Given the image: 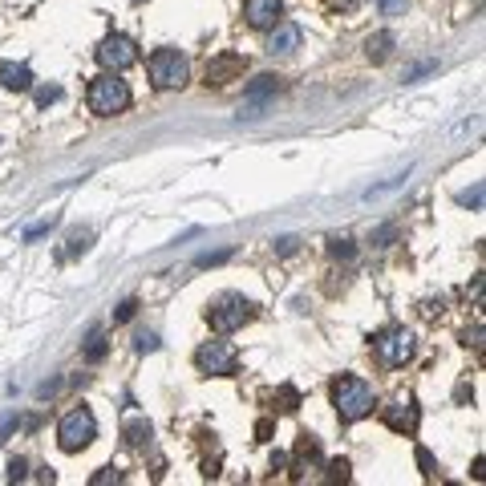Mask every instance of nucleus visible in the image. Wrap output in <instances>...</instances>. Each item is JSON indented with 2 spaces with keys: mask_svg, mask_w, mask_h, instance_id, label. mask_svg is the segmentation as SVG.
I'll return each instance as SVG.
<instances>
[{
  "mask_svg": "<svg viewBox=\"0 0 486 486\" xmlns=\"http://www.w3.org/2000/svg\"><path fill=\"white\" fill-rule=\"evenodd\" d=\"M280 89V77H271V73H260L252 86H247V101H267L271 93Z\"/></svg>",
  "mask_w": 486,
  "mask_h": 486,
  "instance_id": "4468645a",
  "label": "nucleus"
},
{
  "mask_svg": "<svg viewBox=\"0 0 486 486\" xmlns=\"http://www.w3.org/2000/svg\"><path fill=\"white\" fill-rule=\"evenodd\" d=\"M227 260H231V252H207V256L195 260V267H219V264H227Z\"/></svg>",
  "mask_w": 486,
  "mask_h": 486,
  "instance_id": "aec40b11",
  "label": "nucleus"
},
{
  "mask_svg": "<svg viewBox=\"0 0 486 486\" xmlns=\"http://www.w3.org/2000/svg\"><path fill=\"white\" fill-rule=\"evenodd\" d=\"M0 82L8 89H29L33 86V69H29V65H4V69H0Z\"/></svg>",
  "mask_w": 486,
  "mask_h": 486,
  "instance_id": "ddd939ff",
  "label": "nucleus"
},
{
  "mask_svg": "<svg viewBox=\"0 0 486 486\" xmlns=\"http://www.w3.org/2000/svg\"><path fill=\"white\" fill-rule=\"evenodd\" d=\"M97 61H101L110 73H122V69L138 65V45H134L130 37H122V33H110L106 41L97 45Z\"/></svg>",
  "mask_w": 486,
  "mask_h": 486,
  "instance_id": "0eeeda50",
  "label": "nucleus"
},
{
  "mask_svg": "<svg viewBox=\"0 0 486 486\" xmlns=\"http://www.w3.org/2000/svg\"><path fill=\"white\" fill-rule=\"evenodd\" d=\"M296 405H300V393H296L292 385H284V389H280V405H276V409H284V413H292Z\"/></svg>",
  "mask_w": 486,
  "mask_h": 486,
  "instance_id": "6ab92c4d",
  "label": "nucleus"
},
{
  "mask_svg": "<svg viewBox=\"0 0 486 486\" xmlns=\"http://www.w3.org/2000/svg\"><path fill=\"white\" fill-rule=\"evenodd\" d=\"M434 69H438V61H422V65L405 69V77H401V82H417V77H426V73H434Z\"/></svg>",
  "mask_w": 486,
  "mask_h": 486,
  "instance_id": "412c9836",
  "label": "nucleus"
},
{
  "mask_svg": "<svg viewBox=\"0 0 486 486\" xmlns=\"http://www.w3.org/2000/svg\"><path fill=\"white\" fill-rule=\"evenodd\" d=\"M280 8H284V0H243V16H247L252 29L280 25Z\"/></svg>",
  "mask_w": 486,
  "mask_h": 486,
  "instance_id": "9b49d317",
  "label": "nucleus"
},
{
  "mask_svg": "<svg viewBox=\"0 0 486 486\" xmlns=\"http://www.w3.org/2000/svg\"><path fill=\"white\" fill-rule=\"evenodd\" d=\"M186 77H191V65H186V57L178 49L150 53V82H154V89H182Z\"/></svg>",
  "mask_w": 486,
  "mask_h": 486,
  "instance_id": "39448f33",
  "label": "nucleus"
},
{
  "mask_svg": "<svg viewBox=\"0 0 486 486\" xmlns=\"http://www.w3.org/2000/svg\"><path fill=\"white\" fill-rule=\"evenodd\" d=\"M134 312H138V300H126V304H118V312H114V324H126V320H134Z\"/></svg>",
  "mask_w": 486,
  "mask_h": 486,
  "instance_id": "393cba45",
  "label": "nucleus"
},
{
  "mask_svg": "<svg viewBox=\"0 0 486 486\" xmlns=\"http://www.w3.org/2000/svg\"><path fill=\"white\" fill-rule=\"evenodd\" d=\"M381 422H385L389 430H398V434H417L422 413H417V405H413L409 398H398V401H389V405L381 409Z\"/></svg>",
  "mask_w": 486,
  "mask_h": 486,
  "instance_id": "1a4fd4ad",
  "label": "nucleus"
},
{
  "mask_svg": "<svg viewBox=\"0 0 486 486\" xmlns=\"http://www.w3.org/2000/svg\"><path fill=\"white\" fill-rule=\"evenodd\" d=\"M276 247H280V252L288 256V252H296V239H292V235H288V239H276Z\"/></svg>",
  "mask_w": 486,
  "mask_h": 486,
  "instance_id": "2f4dec72",
  "label": "nucleus"
},
{
  "mask_svg": "<svg viewBox=\"0 0 486 486\" xmlns=\"http://www.w3.org/2000/svg\"><path fill=\"white\" fill-rule=\"evenodd\" d=\"M86 101L97 118H114V114H126V110H130L134 93H130V86L122 82V73H110V69H106L101 77L89 82Z\"/></svg>",
  "mask_w": 486,
  "mask_h": 486,
  "instance_id": "f03ea898",
  "label": "nucleus"
},
{
  "mask_svg": "<svg viewBox=\"0 0 486 486\" xmlns=\"http://www.w3.org/2000/svg\"><path fill=\"white\" fill-rule=\"evenodd\" d=\"M300 49V29L296 25H271V37H267V53H292Z\"/></svg>",
  "mask_w": 486,
  "mask_h": 486,
  "instance_id": "f8f14e48",
  "label": "nucleus"
},
{
  "mask_svg": "<svg viewBox=\"0 0 486 486\" xmlns=\"http://www.w3.org/2000/svg\"><path fill=\"white\" fill-rule=\"evenodd\" d=\"M57 97H61V89H57V86H41V89H37V106H49V101H57Z\"/></svg>",
  "mask_w": 486,
  "mask_h": 486,
  "instance_id": "cd10ccee",
  "label": "nucleus"
},
{
  "mask_svg": "<svg viewBox=\"0 0 486 486\" xmlns=\"http://www.w3.org/2000/svg\"><path fill=\"white\" fill-rule=\"evenodd\" d=\"M328 393H332V405H337V417L341 422H361V417H369L373 413V385L369 381H361V377H337L332 385H328Z\"/></svg>",
  "mask_w": 486,
  "mask_h": 486,
  "instance_id": "f257e3e1",
  "label": "nucleus"
},
{
  "mask_svg": "<svg viewBox=\"0 0 486 486\" xmlns=\"http://www.w3.org/2000/svg\"><path fill=\"white\" fill-rule=\"evenodd\" d=\"M146 438H150V422H130L126 426V442L130 446H142Z\"/></svg>",
  "mask_w": 486,
  "mask_h": 486,
  "instance_id": "f3484780",
  "label": "nucleus"
},
{
  "mask_svg": "<svg viewBox=\"0 0 486 486\" xmlns=\"http://www.w3.org/2000/svg\"><path fill=\"white\" fill-rule=\"evenodd\" d=\"M389 49H393V37H389V33H373V37L365 41V57H369V61H385Z\"/></svg>",
  "mask_w": 486,
  "mask_h": 486,
  "instance_id": "2eb2a0df",
  "label": "nucleus"
},
{
  "mask_svg": "<svg viewBox=\"0 0 486 486\" xmlns=\"http://www.w3.org/2000/svg\"><path fill=\"white\" fill-rule=\"evenodd\" d=\"M8 478H12V483H21V478H25V462H21V458L8 466Z\"/></svg>",
  "mask_w": 486,
  "mask_h": 486,
  "instance_id": "7c9ffc66",
  "label": "nucleus"
},
{
  "mask_svg": "<svg viewBox=\"0 0 486 486\" xmlns=\"http://www.w3.org/2000/svg\"><path fill=\"white\" fill-rule=\"evenodd\" d=\"M53 223H57V215H49L45 223H33V227L25 231V243H37L41 235H49V231H53Z\"/></svg>",
  "mask_w": 486,
  "mask_h": 486,
  "instance_id": "a211bd4d",
  "label": "nucleus"
},
{
  "mask_svg": "<svg viewBox=\"0 0 486 486\" xmlns=\"http://www.w3.org/2000/svg\"><path fill=\"white\" fill-rule=\"evenodd\" d=\"M458 203H462V207H474V211H478V207H483V186H474V191L458 195Z\"/></svg>",
  "mask_w": 486,
  "mask_h": 486,
  "instance_id": "a878e982",
  "label": "nucleus"
},
{
  "mask_svg": "<svg viewBox=\"0 0 486 486\" xmlns=\"http://www.w3.org/2000/svg\"><path fill=\"white\" fill-rule=\"evenodd\" d=\"M247 69V61H243V53H223V57H215V61H207V86H231L239 73Z\"/></svg>",
  "mask_w": 486,
  "mask_h": 486,
  "instance_id": "9d476101",
  "label": "nucleus"
},
{
  "mask_svg": "<svg viewBox=\"0 0 486 486\" xmlns=\"http://www.w3.org/2000/svg\"><path fill=\"white\" fill-rule=\"evenodd\" d=\"M393 235H398V227H393V223H385V227H377V231H373V243H377V247H385Z\"/></svg>",
  "mask_w": 486,
  "mask_h": 486,
  "instance_id": "bb28decb",
  "label": "nucleus"
},
{
  "mask_svg": "<svg viewBox=\"0 0 486 486\" xmlns=\"http://www.w3.org/2000/svg\"><path fill=\"white\" fill-rule=\"evenodd\" d=\"M235 349L227 345V341H207L199 353H195V365H199V373H207V377H227V373H235Z\"/></svg>",
  "mask_w": 486,
  "mask_h": 486,
  "instance_id": "6e6552de",
  "label": "nucleus"
},
{
  "mask_svg": "<svg viewBox=\"0 0 486 486\" xmlns=\"http://www.w3.org/2000/svg\"><path fill=\"white\" fill-rule=\"evenodd\" d=\"M417 349V341H413V332L409 328H401V324H389V328H381L377 337H373V353L381 365H389V369H398L405 365L409 356Z\"/></svg>",
  "mask_w": 486,
  "mask_h": 486,
  "instance_id": "20e7f679",
  "label": "nucleus"
},
{
  "mask_svg": "<svg viewBox=\"0 0 486 486\" xmlns=\"http://www.w3.org/2000/svg\"><path fill=\"white\" fill-rule=\"evenodd\" d=\"M381 16H405V0H377Z\"/></svg>",
  "mask_w": 486,
  "mask_h": 486,
  "instance_id": "5701e85b",
  "label": "nucleus"
},
{
  "mask_svg": "<svg viewBox=\"0 0 486 486\" xmlns=\"http://www.w3.org/2000/svg\"><path fill=\"white\" fill-rule=\"evenodd\" d=\"M93 438H97V417L89 413L86 405L69 409V413L61 417V426H57V446H61L65 454H77V450H86Z\"/></svg>",
  "mask_w": 486,
  "mask_h": 486,
  "instance_id": "7ed1b4c3",
  "label": "nucleus"
},
{
  "mask_svg": "<svg viewBox=\"0 0 486 486\" xmlns=\"http://www.w3.org/2000/svg\"><path fill=\"white\" fill-rule=\"evenodd\" d=\"M328 252H332L337 260H353V256H356L353 239H341V235H337V239H328Z\"/></svg>",
  "mask_w": 486,
  "mask_h": 486,
  "instance_id": "dca6fc26",
  "label": "nucleus"
},
{
  "mask_svg": "<svg viewBox=\"0 0 486 486\" xmlns=\"http://www.w3.org/2000/svg\"><path fill=\"white\" fill-rule=\"evenodd\" d=\"M417 462H422L426 474H434V458H430V450H417Z\"/></svg>",
  "mask_w": 486,
  "mask_h": 486,
  "instance_id": "c756f323",
  "label": "nucleus"
},
{
  "mask_svg": "<svg viewBox=\"0 0 486 486\" xmlns=\"http://www.w3.org/2000/svg\"><path fill=\"white\" fill-rule=\"evenodd\" d=\"M106 349H110V345H106V337H93V341L86 345V361H101V356H106Z\"/></svg>",
  "mask_w": 486,
  "mask_h": 486,
  "instance_id": "4be33fe9",
  "label": "nucleus"
},
{
  "mask_svg": "<svg viewBox=\"0 0 486 486\" xmlns=\"http://www.w3.org/2000/svg\"><path fill=\"white\" fill-rule=\"evenodd\" d=\"M154 349H158V337L154 332H142L138 337V353H154Z\"/></svg>",
  "mask_w": 486,
  "mask_h": 486,
  "instance_id": "c85d7f7f",
  "label": "nucleus"
},
{
  "mask_svg": "<svg viewBox=\"0 0 486 486\" xmlns=\"http://www.w3.org/2000/svg\"><path fill=\"white\" fill-rule=\"evenodd\" d=\"M328 478H332V483H337V478H341V483H349V462H345V458L328 462Z\"/></svg>",
  "mask_w": 486,
  "mask_h": 486,
  "instance_id": "b1692460",
  "label": "nucleus"
},
{
  "mask_svg": "<svg viewBox=\"0 0 486 486\" xmlns=\"http://www.w3.org/2000/svg\"><path fill=\"white\" fill-rule=\"evenodd\" d=\"M252 320V304L243 300V296H235V292H227L215 300V308H211V328L227 337V332H235V328H243Z\"/></svg>",
  "mask_w": 486,
  "mask_h": 486,
  "instance_id": "423d86ee",
  "label": "nucleus"
}]
</instances>
